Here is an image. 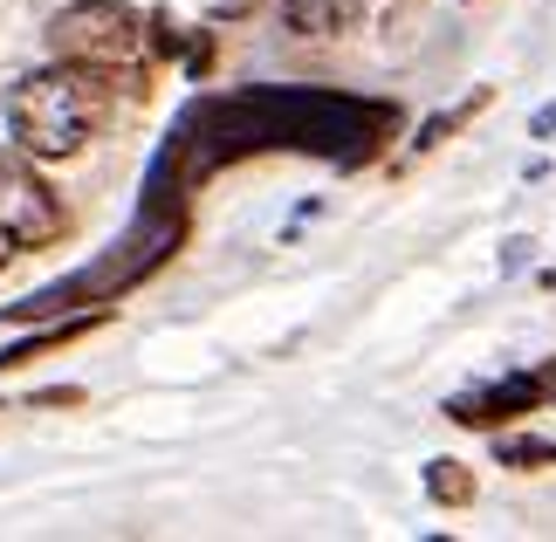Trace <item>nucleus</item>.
<instances>
[{"label": "nucleus", "instance_id": "nucleus-1", "mask_svg": "<svg viewBox=\"0 0 556 542\" xmlns=\"http://www.w3.org/2000/svg\"><path fill=\"white\" fill-rule=\"evenodd\" d=\"M399 111L365 97H330V90H241V97H206L179 117L152 165V200H179L186 186L213 179L220 165L248 159V151H316L337 165L378 159L392 138Z\"/></svg>", "mask_w": 556, "mask_h": 542}, {"label": "nucleus", "instance_id": "nucleus-2", "mask_svg": "<svg viewBox=\"0 0 556 542\" xmlns=\"http://www.w3.org/2000/svg\"><path fill=\"white\" fill-rule=\"evenodd\" d=\"M111 76L83 70V62H49V70H28L8 90V138L28 159H76L83 144L97 138V124L111 117Z\"/></svg>", "mask_w": 556, "mask_h": 542}, {"label": "nucleus", "instance_id": "nucleus-3", "mask_svg": "<svg viewBox=\"0 0 556 542\" xmlns=\"http://www.w3.org/2000/svg\"><path fill=\"white\" fill-rule=\"evenodd\" d=\"M179 241H186V206H179V200H152V192H144L131 234H124V241L103 254V262L49 281V289L28 295V302H8V316L28 323V316H62V310H76V302H111V295L131 289V281H144L159 262H173Z\"/></svg>", "mask_w": 556, "mask_h": 542}, {"label": "nucleus", "instance_id": "nucleus-4", "mask_svg": "<svg viewBox=\"0 0 556 542\" xmlns=\"http://www.w3.org/2000/svg\"><path fill=\"white\" fill-rule=\"evenodd\" d=\"M49 49L62 62H83V70L138 90L144 62H152V21L138 8H117V0H83V8H62L49 21Z\"/></svg>", "mask_w": 556, "mask_h": 542}, {"label": "nucleus", "instance_id": "nucleus-5", "mask_svg": "<svg viewBox=\"0 0 556 542\" xmlns=\"http://www.w3.org/2000/svg\"><path fill=\"white\" fill-rule=\"evenodd\" d=\"M62 227H70V213L35 179V165H21L14 151H0V268H8L21 248L62 241Z\"/></svg>", "mask_w": 556, "mask_h": 542}, {"label": "nucleus", "instance_id": "nucleus-6", "mask_svg": "<svg viewBox=\"0 0 556 542\" xmlns=\"http://www.w3.org/2000/svg\"><path fill=\"white\" fill-rule=\"evenodd\" d=\"M549 392H556V364H543V371H516V378L488 385V392L454 399V405H446V419H460V426H502V419H522V412H536Z\"/></svg>", "mask_w": 556, "mask_h": 542}, {"label": "nucleus", "instance_id": "nucleus-7", "mask_svg": "<svg viewBox=\"0 0 556 542\" xmlns=\"http://www.w3.org/2000/svg\"><path fill=\"white\" fill-rule=\"evenodd\" d=\"M365 8V0H289V28L295 35H337V28H351V14Z\"/></svg>", "mask_w": 556, "mask_h": 542}, {"label": "nucleus", "instance_id": "nucleus-8", "mask_svg": "<svg viewBox=\"0 0 556 542\" xmlns=\"http://www.w3.org/2000/svg\"><path fill=\"white\" fill-rule=\"evenodd\" d=\"M97 323H103V310L70 316V323H55V330H41V337H28V343H14V351H0V371H14V364H28V357H41V351H62V343H76V337H90Z\"/></svg>", "mask_w": 556, "mask_h": 542}, {"label": "nucleus", "instance_id": "nucleus-9", "mask_svg": "<svg viewBox=\"0 0 556 542\" xmlns=\"http://www.w3.org/2000/svg\"><path fill=\"white\" fill-rule=\"evenodd\" d=\"M426 494H433L440 508H467L475 502V474L460 461H426Z\"/></svg>", "mask_w": 556, "mask_h": 542}, {"label": "nucleus", "instance_id": "nucleus-10", "mask_svg": "<svg viewBox=\"0 0 556 542\" xmlns=\"http://www.w3.org/2000/svg\"><path fill=\"white\" fill-rule=\"evenodd\" d=\"M502 467H556V440H502Z\"/></svg>", "mask_w": 556, "mask_h": 542}, {"label": "nucleus", "instance_id": "nucleus-11", "mask_svg": "<svg viewBox=\"0 0 556 542\" xmlns=\"http://www.w3.org/2000/svg\"><path fill=\"white\" fill-rule=\"evenodd\" d=\"M475 111H481V97H475V103H460V111H446V117H433V124H426V131H419L413 144H419V151H433V144H440L446 131H454V124H467V117H475Z\"/></svg>", "mask_w": 556, "mask_h": 542}, {"label": "nucleus", "instance_id": "nucleus-12", "mask_svg": "<svg viewBox=\"0 0 556 542\" xmlns=\"http://www.w3.org/2000/svg\"><path fill=\"white\" fill-rule=\"evenodd\" d=\"M529 131H536V138H556V103H549V111H536V124H529Z\"/></svg>", "mask_w": 556, "mask_h": 542}]
</instances>
